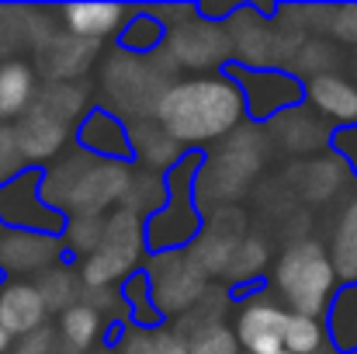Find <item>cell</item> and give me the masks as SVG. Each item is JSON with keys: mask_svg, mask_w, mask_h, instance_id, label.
Here are the masks:
<instances>
[{"mask_svg": "<svg viewBox=\"0 0 357 354\" xmlns=\"http://www.w3.org/2000/svg\"><path fill=\"white\" fill-rule=\"evenodd\" d=\"M246 115L233 77H191L167 84L156 98V125L177 146H205L229 135Z\"/></svg>", "mask_w": 357, "mask_h": 354, "instance_id": "6da1fadb", "label": "cell"}, {"mask_svg": "<svg viewBox=\"0 0 357 354\" xmlns=\"http://www.w3.org/2000/svg\"><path fill=\"white\" fill-rule=\"evenodd\" d=\"M337 271L333 260L326 253V246H319L316 239H298L291 243L271 271V288L274 295L284 302L288 313H302V316H323L330 313L333 299H337Z\"/></svg>", "mask_w": 357, "mask_h": 354, "instance_id": "7a4b0ae2", "label": "cell"}, {"mask_svg": "<svg viewBox=\"0 0 357 354\" xmlns=\"http://www.w3.org/2000/svg\"><path fill=\"white\" fill-rule=\"evenodd\" d=\"M202 156L184 153V160L167 174V202L160 212L146 219V246L153 253H174L184 243H191L195 233L202 230L198 209H195V184L202 181Z\"/></svg>", "mask_w": 357, "mask_h": 354, "instance_id": "3957f363", "label": "cell"}, {"mask_svg": "<svg viewBox=\"0 0 357 354\" xmlns=\"http://www.w3.org/2000/svg\"><path fill=\"white\" fill-rule=\"evenodd\" d=\"M205 278H208V271L191 253H181V250H174V253H153L149 285H153L156 309L163 316L191 309L202 299V292H205Z\"/></svg>", "mask_w": 357, "mask_h": 354, "instance_id": "277c9868", "label": "cell"}, {"mask_svg": "<svg viewBox=\"0 0 357 354\" xmlns=\"http://www.w3.org/2000/svg\"><path fill=\"white\" fill-rule=\"evenodd\" d=\"M229 77L236 80V87L243 91V101H246V115L264 121V118H274L278 112H295L302 101H305V87L284 73V70H250V66H229Z\"/></svg>", "mask_w": 357, "mask_h": 354, "instance_id": "5b68a950", "label": "cell"}, {"mask_svg": "<svg viewBox=\"0 0 357 354\" xmlns=\"http://www.w3.org/2000/svg\"><path fill=\"white\" fill-rule=\"evenodd\" d=\"M288 309L267 295H253L236 320L239 348L250 354H281L284 351V330H288Z\"/></svg>", "mask_w": 357, "mask_h": 354, "instance_id": "8992f818", "label": "cell"}, {"mask_svg": "<svg viewBox=\"0 0 357 354\" xmlns=\"http://www.w3.org/2000/svg\"><path fill=\"white\" fill-rule=\"evenodd\" d=\"M59 236L31 233V230H3L0 233V267L3 274H45L59 264Z\"/></svg>", "mask_w": 357, "mask_h": 354, "instance_id": "52a82bcc", "label": "cell"}, {"mask_svg": "<svg viewBox=\"0 0 357 354\" xmlns=\"http://www.w3.org/2000/svg\"><path fill=\"white\" fill-rule=\"evenodd\" d=\"M77 146L91 153L94 160H112V163H128L132 153V128H125L115 112L108 108H91L87 118L77 125Z\"/></svg>", "mask_w": 357, "mask_h": 354, "instance_id": "ba28073f", "label": "cell"}, {"mask_svg": "<svg viewBox=\"0 0 357 354\" xmlns=\"http://www.w3.org/2000/svg\"><path fill=\"white\" fill-rule=\"evenodd\" d=\"M14 135H17L24 163H42V160H52L63 153V146L70 142V125L35 101L28 115L14 121Z\"/></svg>", "mask_w": 357, "mask_h": 354, "instance_id": "9c48e42d", "label": "cell"}, {"mask_svg": "<svg viewBox=\"0 0 357 354\" xmlns=\"http://www.w3.org/2000/svg\"><path fill=\"white\" fill-rule=\"evenodd\" d=\"M49 306L35 281H7L0 288V327L10 337H31L45 330Z\"/></svg>", "mask_w": 357, "mask_h": 354, "instance_id": "30bf717a", "label": "cell"}, {"mask_svg": "<svg viewBox=\"0 0 357 354\" xmlns=\"http://www.w3.org/2000/svg\"><path fill=\"white\" fill-rule=\"evenodd\" d=\"M305 101L330 121H340V128L357 125V84L340 73H312L305 84Z\"/></svg>", "mask_w": 357, "mask_h": 354, "instance_id": "8fae6325", "label": "cell"}, {"mask_svg": "<svg viewBox=\"0 0 357 354\" xmlns=\"http://www.w3.org/2000/svg\"><path fill=\"white\" fill-rule=\"evenodd\" d=\"M38 73L24 59H3L0 63V125H10L31 112L38 101Z\"/></svg>", "mask_w": 357, "mask_h": 354, "instance_id": "7c38bea8", "label": "cell"}, {"mask_svg": "<svg viewBox=\"0 0 357 354\" xmlns=\"http://www.w3.org/2000/svg\"><path fill=\"white\" fill-rule=\"evenodd\" d=\"M66 31L84 42H101L108 35H121L128 10L121 3H66L63 7Z\"/></svg>", "mask_w": 357, "mask_h": 354, "instance_id": "4fadbf2b", "label": "cell"}, {"mask_svg": "<svg viewBox=\"0 0 357 354\" xmlns=\"http://www.w3.org/2000/svg\"><path fill=\"white\" fill-rule=\"evenodd\" d=\"M330 260H333L340 285H357V198L347 202V209L337 219L333 243H330Z\"/></svg>", "mask_w": 357, "mask_h": 354, "instance_id": "5bb4252c", "label": "cell"}, {"mask_svg": "<svg viewBox=\"0 0 357 354\" xmlns=\"http://www.w3.org/2000/svg\"><path fill=\"white\" fill-rule=\"evenodd\" d=\"M101 330H105V316L91 302H77L73 309H66L59 316V341L77 354L91 351L98 344Z\"/></svg>", "mask_w": 357, "mask_h": 354, "instance_id": "9a60e30c", "label": "cell"}, {"mask_svg": "<svg viewBox=\"0 0 357 354\" xmlns=\"http://www.w3.org/2000/svg\"><path fill=\"white\" fill-rule=\"evenodd\" d=\"M80 274H73L70 267H63V264H56V267H49L45 274H38L35 278V285H38V292H42V299H45V306H49V313H66V309H73L77 302H80V285L84 281H77Z\"/></svg>", "mask_w": 357, "mask_h": 354, "instance_id": "2e32d148", "label": "cell"}, {"mask_svg": "<svg viewBox=\"0 0 357 354\" xmlns=\"http://www.w3.org/2000/svg\"><path fill=\"white\" fill-rule=\"evenodd\" d=\"M330 337L340 351L357 354V285H344L330 306Z\"/></svg>", "mask_w": 357, "mask_h": 354, "instance_id": "e0dca14e", "label": "cell"}, {"mask_svg": "<svg viewBox=\"0 0 357 354\" xmlns=\"http://www.w3.org/2000/svg\"><path fill=\"white\" fill-rule=\"evenodd\" d=\"M163 38H167V24H163L153 10H139V14L125 24V31L119 35V45L125 52L149 56L153 49L163 45Z\"/></svg>", "mask_w": 357, "mask_h": 354, "instance_id": "ac0fdd59", "label": "cell"}, {"mask_svg": "<svg viewBox=\"0 0 357 354\" xmlns=\"http://www.w3.org/2000/svg\"><path fill=\"white\" fill-rule=\"evenodd\" d=\"M38 105H42L45 112H52L56 118H63L70 128L87 118V108H84V105H87V94H84V87H77V84H49V87L38 94Z\"/></svg>", "mask_w": 357, "mask_h": 354, "instance_id": "d6986e66", "label": "cell"}, {"mask_svg": "<svg viewBox=\"0 0 357 354\" xmlns=\"http://www.w3.org/2000/svg\"><path fill=\"white\" fill-rule=\"evenodd\" d=\"M121 302L132 306V316L139 327H156L163 320V313L156 309L153 299V285H149V271H135L125 285H121Z\"/></svg>", "mask_w": 357, "mask_h": 354, "instance_id": "ffe728a7", "label": "cell"}, {"mask_svg": "<svg viewBox=\"0 0 357 354\" xmlns=\"http://www.w3.org/2000/svg\"><path fill=\"white\" fill-rule=\"evenodd\" d=\"M326 344V327L316 316H302L291 313L288 316V330H284V351L291 354H319Z\"/></svg>", "mask_w": 357, "mask_h": 354, "instance_id": "44dd1931", "label": "cell"}, {"mask_svg": "<svg viewBox=\"0 0 357 354\" xmlns=\"http://www.w3.org/2000/svg\"><path fill=\"white\" fill-rule=\"evenodd\" d=\"M105 233H108V219H101V216L70 219V226H66V243H70V250H77V253L91 257V253H98V250H101Z\"/></svg>", "mask_w": 357, "mask_h": 354, "instance_id": "7402d4cb", "label": "cell"}, {"mask_svg": "<svg viewBox=\"0 0 357 354\" xmlns=\"http://www.w3.org/2000/svg\"><path fill=\"white\" fill-rule=\"evenodd\" d=\"M239 337L236 330L222 327V323H208L191 337V354H236Z\"/></svg>", "mask_w": 357, "mask_h": 354, "instance_id": "603a6c76", "label": "cell"}, {"mask_svg": "<svg viewBox=\"0 0 357 354\" xmlns=\"http://www.w3.org/2000/svg\"><path fill=\"white\" fill-rule=\"evenodd\" d=\"M21 174H24V156H21L14 125H0V188H7Z\"/></svg>", "mask_w": 357, "mask_h": 354, "instance_id": "cb8c5ba5", "label": "cell"}, {"mask_svg": "<svg viewBox=\"0 0 357 354\" xmlns=\"http://www.w3.org/2000/svg\"><path fill=\"white\" fill-rule=\"evenodd\" d=\"M330 28L344 38V42H357V3L354 7H333L330 10Z\"/></svg>", "mask_w": 357, "mask_h": 354, "instance_id": "d4e9b609", "label": "cell"}, {"mask_svg": "<svg viewBox=\"0 0 357 354\" xmlns=\"http://www.w3.org/2000/svg\"><path fill=\"white\" fill-rule=\"evenodd\" d=\"M153 354H191V341L177 330H153Z\"/></svg>", "mask_w": 357, "mask_h": 354, "instance_id": "484cf974", "label": "cell"}, {"mask_svg": "<svg viewBox=\"0 0 357 354\" xmlns=\"http://www.w3.org/2000/svg\"><path fill=\"white\" fill-rule=\"evenodd\" d=\"M333 146H337V153L347 160V167L357 174V125H347V128H340L337 135H333Z\"/></svg>", "mask_w": 357, "mask_h": 354, "instance_id": "4316f807", "label": "cell"}, {"mask_svg": "<svg viewBox=\"0 0 357 354\" xmlns=\"http://www.w3.org/2000/svg\"><path fill=\"white\" fill-rule=\"evenodd\" d=\"M56 330H38V334H31V337H24V348H21V354H49L52 351V344H56Z\"/></svg>", "mask_w": 357, "mask_h": 354, "instance_id": "83f0119b", "label": "cell"}, {"mask_svg": "<svg viewBox=\"0 0 357 354\" xmlns=\"http://www.w3.org/2000/svg\"><path fill=\"white\" fill-rule=\"evenodd\" d=\"M121 354H153V334H139V337H132Z\"/></svg>", "mask_w": 357, "mask_h": 354, "instance_id": "f1b7e54d", "label": "cell"}, {"mask_svg": "<svg viewBox=\"0 0 357 354\" xmlns=\"http://www.w3.org/2000/svg\"><path fill=\"white\" fill-rule=\"evenodd\" d=\"M10 344H14V337H10V334H7V330L0 327V354H7V351H10Z\"/></svg>", "mask_w": 357, "mask_h": 354, "instance_id": "f546056e", "label": "cell"}, {"mask_svg": "<svg viewBox=\"0 0 357 354\" xmlns=\"http://www.w3.org/2000/svg\"><path fill=\"white\" fill-rule=\"evenodd\" d=\"M3 285H7V281H3V267H0V288H3Z\"/></svg>", "mask_w": 357, "mask_h": 354, "instance_id": "4dcf8cb0", "label": "cell"}, {"mask_svg": "<svg viewBox=\"0 0 357 354\" xmlns=\"http://www.w3.org/2000/svg\"><path fill=\"white\" fill-rule=\"evenodd\" d=\"M281 354H291V351H281Z\"/></svg>", "mask_w": 357, "mask_h": 354, "instance_id": "1f68e13d", "label": "cell"}, {"mask_svg": "<svg viewBox=\"0 0 357 354\" xmlns=\"http://www.w3.org/2000/svg\"><path fill=\"white\" fill-rule=\"evenodd\" d=\"M17 354H21V351H17Z\"/></svg>", "mask_w": 357, "mask_h": 354, "instance_id": "d6a6232c", "label": "cell"}]
</instances>
